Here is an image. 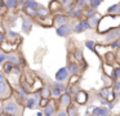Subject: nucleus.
I'll return each instance as SVG.
<instances>
[{"instance_id": "nucleus-1", "label": "nucleus", "mask_w": 120, "mask_h": 116, "mask_svg": "<svg viewBox=\"0 0 120 116\" xmlns=\"http://www.w3.org/2000/svg\"><path fill=\"white\" fill-rule=\"evenodd\" d=\"M3 105H4L3 113L5 116H23L25 110H26V107L23 105H21L13 95H11L7 99H3Z\"/></svg>"}, {"instance_id": "nucleus-2", "label": "nucleus", "mask_w": 120, "mask_h": 116, "mask_svg": "<svg viewBox=\"0 0 120 116\" xmlns=\"http://www.w3.org/2000/svg\"><path fill=\"white\" fill-rule=\"evenodd\" d=\"M117 39H120V25L114 27V28H111L106 34H102L101 44L102 45H110L112 41L117 40Z\"/></svg>"}, {"instance_id": "nucleus-3", "label": "nucleus", "mask_w": 120, "mask_h": 116, "mask_svg": "<svg viewBox=\"0 0 120 116\" xmlns=\"http://www.w3.org/2000/svg\"><path fill=\"white\" fill-rule=\"evenodd\" d=\"M86 30H90V26H89L86 18H80V19H78L76 22H74L72 32L81 34V32H84V31H86Z\"/></svg>"}, {"instance_id": "nucleus-4", "label": "nucleus", "mask_w": 120, "mask_h": 116, "mask_svg": "<svg viewBox=\"0 0 120 116\" xmlns=\"http://www.w3.org/2000/svg\"><path fill=\"white\" fill-rule=\"evenodd\" d=\"M34 22L38 23L39 26L41 27H53L54 26V18H53V14H48V15H44V17H36L34 18Z\"/></svg>"}, {"instance_id": "nucleus-5", "label": "nucleus", "mask_w": 120, "mask_h": 116, "mask_svg": "<svg viewBox=\"0 0 120 116\" xmlns=\"http://www.w3.org/2000/svg\"><path fill=\"white\" fill-rule=\"evenodd\" d=\"M72 103V97L70 94H67L66 92H63L60 97L57 98V105H58V110H66L68 106Z\"/></svg>"}, {"instance_id": "nucleus-6", "label": "nucleus", "mask_w": 120, "mask_h": 116, "mask_svg": "<svg viewBox=\"0 0 120 116\" xmlns=\"http://www.w3.org/2000/svg\"><path fill=\"white\" fill-rule=\"evenodd\" d=\"M56 34L60 37H68L72 34V25L68 22V23H65V25L56 26Z\"/></svg>"}, {"instance_id": "nucleus-7", "label": "nucleus", "mask_w": 120, "mask_h": 116, "mask_svg": "<svg viewBox=\"0 0 120 116\" xmlns=\"http://www.w3.org/2000/svg\"><path fill=\"white\" fill-rule=\"evenodd\" d=\"M35 22L32 18L27 17L25 14H21V30L23 31L25 34H30L32 31V27H34Z\"/></svg>"}, {"instance_id": "nucleus-8", "label": "nucleus", "mask_w": 120, "mask_h": 116, "mask_svg": "<svg viewBox=\"0 0 120 116\" xmlns=\"http://www.w3.org/2000/svg\"><path fill=\"white\" fill-rule=\"evenodd\" d=\"M57 111H58L57 99H54V98L52 99V98H50L49 103L43 108V115H44V116H56Z\"/></svg>"}, {"instance_id": "nucleus-9", "label": "nucleus", "mask_w": 120, "mask_h": 116, "mask_svg": "<svg viewBox=\"0 0 120 116\" xmlns=\"http://www.w3.org/2000/svg\"><path fill=\"white\" fill-rule=\"evenodd\" d=\"M12 95H13V97L16 98V99L18 101L21 105L25 106L26 99H27V97H29V93H26L21 86H19V85H17L16 88H13V94H12Z\"/></svg>"}, {"instance_id": "nucleus-10", "label": "nucleus", "mask_w": 120, "mask_h": 116, "mask_svg": "<svg viewBox=\"0 0 120 116\" xmlns=\"http://www.w3.org/2000/svg\"><path fill=\"white\" fill-rule=\"evenodd\" d=\"M74 102L78 103L79 106H85L86 103H88V99H89V94L85 92V90L80 89L78 93H76L75 95H74Z\"/></svg>"}, {"instance_id": "nucleus-11", "label": "nucleus", "mask_w": 120, "mask_h": 116, "mask_svg": "<svg viewBox=\"0 0 120 116\" xmlns=\"http://www.w3.org/2000/svg\"><path fill=\"white\" fill-rule=\"evenodd\" d=\"M66 68L68 70V74L71 75H80V72L83 71V70L80 68V66H79V63L76 61H72V59H68L67 58V64H66Z\"/></svg>"}, {"instance_id": "nucleus-12", "label": "nucleus", "mask_w": 120, "mask_h": 116, "mask_svg": "<svg viewBox=\"0 0 120 116\" xmlns=\"http://www.w3.org/2000/svg\"><path fill=\"white\" fill-rule=\"evenodd\" d=\"M90 115L93 116H111V110L106 106H97L90 110Z\"/></svg>"}, {"instance_id": "nucleus-13", "label": "nucleus", "mask_w": 120, "mask_h": 116, "mask_svg": "<svg viewBox=\"0 0 120 116\" xmlns=\"http://www.w3.org/2000/svg\"><path fill=\"white\" fill-rule=\"evenodd\" d=\"M110 97H112V101L116 99V94L112 93L111 86H103L101 90H98V98H105V99H110Z\"/></svg>"}, {"instance_id": "nucleus-14", "label": "nucleus", "mask_w": 120, "mask_h": 116, "mask_svg": "<svg viewBox=\"0 0 120 116\" xmlns=\"http://www.w3.org/2000/svg\"><path fill=\"white\" fill-rule=\"evenodd\" d=\"M54 18V26H60V25H65V23L70 22V17H68L66 13H57V14H53Z\"/></svg>"}, {"instance_id": "nucleus-15", "label": "nucleus", "mask_w": 120, "mask_h": 116, "mask_svg": "<svg viewBox=\"0 0 120 116\" xmlns=\"http://www.w3.org/2000/svg\"><path fill=\"white\" fill-rule=\"evenodd\" d=\"M62 8H63V5L61 4L58 0H50L49 5H48V9H49L50 14H57V13H61V12H62Z\"/></svg>"}, {"instance_id": "nucleus-16", "label": "nucleus", "mask_w": 120, "mask_h": 116, "mask_svg": "<svg viewBox=\"0 0 120 116\" xmlns=\"http://www.w3.org/2000/svg\"><path fill=\"white\" fill-rule=\"evenodd\" d=\"M68 77H70V74H68V70L65 67H61L57 72H56V80L57 81H67Z\"/></svg>"}, {"instance_id": "nucleus-17", "label": "nucleus", "mask_w": 120, "mask_h": 116, "mask_svg": "<svg viewBox=\"0 0 120 116\" xmlns=\"http://www.w3.org/2000/svg\"><path fill=\"white\" fill-rule=\"evenodd\" d=\"M25 107L29 108V110L39 108V101H38L32 94H29V97H27V99H26V103H25Z\"/></svg>"}, {"instance_id": "nucleus-18", "label": "nucleus", "mask_w": 120, "mask_h": 116, "mask_svg": "<svg viewBox=\"0 0 120 116\" xmlns=\"http://www.w3.org/2000/svg\"><path fill=\"white\" fill-rule=\"evenodd\" d=\"M19 57H21V54H19L18 52L12 50V52H8V53H7V61L13 63L14 66H16V64H19Z\"/></svg>"}, {"instance_id": "nucleus-19", "label": "nucleus", "mask_w": 120, "mask_h": 116, "mask_svg": "<svg viewBox=\"0 0 120 116\" xmlns=\"http://www.w3.org/2000/svg\"><path fill=\"white\" fill-rule=\"evenodd\" d=\"M66 112H67L68 116H80L79 105H78V103H75V102L72 101V103H71V105L68 106L67 108H66Z\"/></svg>"}, {"instance_id": "nucleus-20", "label": "nucleus", "mask_w": 120, "mask_h": 116, "mask_svg": "<svg viewBox=\"0 0 120 116\" xmlns=\"http://www.w3.org/2000/svg\"><path fill=\"white\" fill-rule=\"evenodd\" d=\"M101 19H102V17L98 14V13H97V14H94V15H92V17H89V18H86V21H88L90 28H97V27H98Z\"/></svg>"}, {"instance_id": "nucleus-21", "label": "nucleus", "mask_w": 120, "mask_h": 116, "mask_svg": "<svg viewBox=\"0 0 120 116\" xmlns=\"http://www.w3.org/2000/svg\"><path fill=\"white\" fill-rule=\"evenodd\" d=\"M7 41H9V43H17L18 41V39H19V34L18 32H16V31H13V30H11V28H8V31H7Z\"/></svg>"}, {"instance_id": "nucleus-22", "label": "nucleus", "mask_w": 120, "mask_h": 116, "mask_svg": "<svg viewBox=\"0 0 120 116\" xmlns=\"http://www.w3.org/2000/svg\"><path fill=\"white\" fill-rule=\"evenodd\" d=\"M67 15H68L70 18H75V19L84 18V17H83V9H80V8H76V7H74L72 9H71L70 12L67 13Z\"/></svg>"}, {"instance_id": "nucleus-23", "label": "nucleus", "mask_w": 120, "mask_h": 116, "mask_svg": "<svg viewBox=\"0 0 120 116\" xmlns=\"http://www.w3.org/2000/svg\"><path fill=\"white\" fill-rule=\"evenodd\" d=\"M18 85H19V86H21L26 93H29V94H31V93H32V85L30 84L27 80H25V79L19 80V81H18Z\"/></svg>"}, {"instance_id": "nucleus-24", "label": "nucleus", "mask_w": 120, "mask_h": 116, "mask_svg": "<svg viewBox=\"0 0 120 116\" xmlns=\"http://www.w3.org/2000/svg\"><path fill=\"white\" fill-rule=\"evenodd\" d=\"M13 67H14V64H13V63H11V62L5 61L3 64H1V71H3L4 74L7 75V77H8L9 75L12 74V70H13Z\"/></svg>"}, {"instance_id": "nucleus-25", "label": "nucleus", "mask_w": 120, "mask_h": 116, "mask_svg": "<svg viewBox=\"0 0 120 116\" xmlns=\"http://www.w3.org/2000/svg\"><path fill=\"white\" fill-rule=\"evenodd\" d=\"M35 14H36V17H44V15H48V14H50V13H49L48 7L39 5V8H38V9H35ZM36 17H35V18H36Z\"/></svg>"}, {"instance_id": "nucleus-26", "label": "nucleus", "mask_w": 120, "mask_h": 116, "mask_svg": "<svg viewBox=\"0 0 120 116\" xmlns=\"http://www.w3.org/2000/svg\"><path fill=\"white\" fill-rule=\"evenodd\" d=\"M97 8H92V7H88V8H85V9H83V17L84 18H89V17H92V15H94V14H97Z\"/></svg>"}, {"instance_id": "nucleus-27", "label": "nucleus", "mask_w": 120, "mask_h": 116, "mask_svg": "<svg viewBox=\"0 0 120 116\" xmlns=\"http://www.w3.org/2000/svg\"><path fill=\"white\" fill-rule=\"evenodd\" d=\"M50 86H56V88H58V89H61L62 92H65V90L67 89V86H68V82L67 81H57V80H54V81L50 84Z\"/></svg>"}, {"instance_id": "nucleus-28", "label": "nucleus", "mask_w": 120, "mask_h": 116, "mask_svg": "<svg viewBox=\"0 0 120 116\" xmlns=\"http://www.w3.org/2000/svg\"><path fill=\"white\" fill-rule=\"evenodd\" d=\"M75 7L80 8V9H85V8L90 7V0H75Z\"/></svg>"}, {"instance_id": "nucleus-29", "label": "nucleus", "mask_w": 120, "mask_h": 116, "mask_svg": "<svg viewBox=\"0 0 120 116\" xmlns=\"http://www.w3.org/2000/svg\"><path fill=\"white\" fill-rule=\"evenodd\" d=\"M39 5H40V3L36 1V0H26V1H25V7L30 8V9H34V10L38 9Z\"/></svg>"}, {"instance_id": "nucleus-30", "label": "nucleus", "mask_w": 120, "mask_h": 116, "mask_svg": "<svg viewBox=\"0 0 120 116\" xmlns=\"http://www.w3.org/2000/svg\"><path fill=\"white\" fill-rule=\"evenodd\" d=\"M39 90H40V94H41V98H52V95H50V86H41Z\"/></svg>"}, {"instance_id": "nucleus-31", "label": "nucleus", "mask_w": 120, "mask_h": 116, "mask_svg": "<svg viewBox=\"0 0 120 116\" xmlns=\"http://www.w3.org/2000/svg\"><path fill=\"white\" fill-rule=\"evenodd\" d=\"M105 58H106V63L112 64V66H114V62H115V59H116L114 52L111 50V52H109V53H106V54H105Z\"/></svg>"}, {"instance_id": "nucleus-32", "label": "nucleus", "mask_w": 120, "mask_h": 116, "mask_svg": "<svg viewBox=\"0 0 120 116\" xmlns=\"http://www.w3.org/2000/svg\"><path fill=\"white\" fill-rule=\"evenodd\" d=\"M4 3H5L7 8L12 12H14L17 9V0H4Z\"/></svg>"}, {"instance_id": "nucleus-33", "label": "nucleus", "mask_w": 120, "mask_h": 116, "mask_svg": "<svg viewBox=\"0 0 120 116\" xmlns=\"http://www.w3.org/2000/svg\"><path fill=\"white\" fill-rule=\"evenodd\" d=\"M62 93H63V92H62L61 89H58V88L50 86V95H52V98H54V99H57V98L60 97Z\"/></svg>"}, {"instance_id": "nucleus-34", "label": "nucleus", "mask_w": 120, "mask_h": 116, "mask_svg": "<svg viewBox=\"0 0 120 116\" xmlns=\"http://www.w3.org/2000/svg\"><path fill=\"white\" fill-rule=\"evenodd\" d=\"M84 45H85L86 49H89V50H92V52H94V53H96V43H94L93 40H85Z\"/></svg>"}, {"instance_id": "nucleus-35", "label": "nucleus", "mask_w": 120, "mask_h": 116, "mask_svg": "<svg viewBox=\"0 0 120 116\" xmlns=\"http://www.w3.org/2000/svg\"><path fill=\"white\" fill-rule=\"evenodd\" d=\"M117 5H119V3L110 5V7L106 9V13H107V14H110V15H115V13H116V9H117ZM115 17H116V15H115Z\"/></svg>"}, {"instance_id": "nucleus-36", "label": "nucleus", "mask_w": 120, "mask_h": 116, "mask_svg": "<svg viewBox=\"0 0 120 116\" xmlns=\"http://www.w3.org/2000/svg\"><path fill=\"white\" fill-rule=\"evenodd\" d=\"M8 12H9V9L7 8L4 0H0V15H5Z\"/></svg>"}, {"instance_id": "nucleus-37", "label": "nucleus", "mask_w": 120, "mask_h": 116, "mask_svg": "<svg viewBox=\"0 0 120 116\" xmlns=\"http://www.w3.org/2000/svg\"><path fill=\"white\" fill-rule=\"evenodd\" d=\"M111 79L114 80H117V79H120V67H115L114 68V71H112V75H111Z\"/></svg>"}, {"instance_id": "nucleus-38", "label": "nucleus", "mask_w": 120, "mask_h": 116, "mask_svg": "<svg viewBox=\"0 0 120 116\" xmlns=\"http://www.w3.org/2000/svg\"><path fill=\"white\" fill-rule=\"evenodd\" d=\"M110 46H111L112 52H115V50H117V49H120V39H117V40L112 41V43L110 44Z\"/></svg>"}, {"instance_id": "nucleus-39", "label": "nucleus", "mask_w": 120, "mask_h": 116, "mask_svg": "<svg viewBox=\"0 0 120 116\" xmlns=\"http://www.w3.org/2000/svg\"><path fill=\"white\" fill-rule=\"evenodd\" d=\"M49 101H50V98H41V99L39 101V108H44L45 106L49 103Z\"/></svg>"}, {"instance_id": "nucleus-40", "label": "nucleus", "mask_w": 120, "mask_h": 116, "mask_svg": "<svg viewBox=\"0 0 120 116\" xmlns=\"http://www.w3.org/2000/svg\"><path fill=\"white\" fill-rule=\"evenodd\" d=\"M7 61V52H4L3 49H0V66Z\"/></svg>"}, {"instance_id": "nucleus-41", "label": "nucleus", "mask_w": 120, "mask_h": 116, "mask_svg": "<svg viewBox=\"0 0 120 116\" xmlns=\"http://www.w3.org/2000/svg\"><path fill=\"white\" fill-rule=\"evenodd\" d=\"M105 0H90V7L92 8H98Z\"/></svg>"}, {"instance_id": "nucleus-42", "label": "nucleus", "mask_w": 120, "mask_h": 116, "mask_svg": "<svg viewBox=\"0 0 120 116\" xmlns=\"http://www.w3.org/2000/svg\"><path fill=\"white\" fill-rule=\"evenodd\" d=\"M5 81H8V77H7V75L0 70V84H1V82H5Z\"/></svg>"}, {"instance_id": "nucleus-43", "label": "nucleus", "mask_w": 120, "mask_h": 116, "mask_svg": "<svg viewBox=\"0 0 120 116\" xmlns=\"http://www.w3.org/2000/svg\"><path fill=\"white\" fill-rule=\"evenodd\" d=\"M7 40V35H5V32L4 31H0V45L4 43V41Z\"/></svg>"}, {"instance_id": "nucleus-44", "label": "nucleus", "mask_w": 120, "mask_h": 116, "mask_svg": "<svg viewBox=\"0 0 120 116\" xmlns=\"http://www.w3.org/2000/svg\"><path fill=\"white\" fill-rule=\"evenodd\" d=\"M56 116H68L67 112H66V110H58L57 113H56Z\"/></svg>"}, {"instance_id": "nucleus-45", "label": "nucleus", "mask_w": 120, "mask_h": 116, "mask_svg": "<svg viewBox=\"0 0 120 116\" xmlns=\"http://www.w3.org/2000/svg\"><path fill=\"white\" fill-rule=\"evenodd\" d=\"M115 15H116V17H120V3H119V5H117V9H116Z\"/></svg>"}, {"instance_id": "nucleus-46", "label": "nucleus", "mask_w": 120, "mask_h": 116, "mask_svg": "<svg viewBox=\"0 0 120 116\" xmlns=\"http://www.w3.org/2000/svg\"><path fill=\"white\" fill-rule=\"evenodd\" d=\"M3 110H4V105H3V101L0 99V113H3Z\"/></svg>"}, {"instance_id": "nucleus-47", "label": "nucleus", "mask_w": 120, "mask_h": 116, "mask_svg": "<svg viewBox=\"0 0 120 116\" xmlns=\"http://www.w3.org/2000/svg\"><path fill=\"white\" fill-rule=\"evenodd\" d=\"M58 1H60L61 4H62V5H65L66 3H68V1H70V0H58Z\"/></svg>"}, {"instance_id": "nucleus-48", "label": "nucleus", "mask_w": 120, "mask_h": 116, "mask_svg": "<svg viewBox=\"0 0 120 116\" xmlns=\"http://www.w3.org/2000/svg\"><path fill=\"white\" fill-rule=\"evenodd\" d=\"M36 116H44V115H43V111H38V112H36Z\"/></svg>"}, {"instance_id": "nucleus-49", "label": "nucleus", "mask_w": 120, "mask_h": 116, "mask_svg": "<svg viewBox=\"0 0 120 116\" xmlns=\"http://www.w3.org/2000/svg\"><path fill=\"white\" fill-rule=\"evenodd\" d=\"M117 98L120 99V90H119V93H117Z\"/></svg>"}, {"instance_id": "nucleus-50", "label": "nucleus", "mask_w": 120, "mask_h": 116, "mask_svg": "<svg viewBox=\"0 0 120 116\" xmlns=\"http://www.w3.org/2000/svg\"><path fill=\"white\" fill-rule=\"evenodd\" d=\"M0 116H5V115H4V113H0Z\"/></svg>"}, {"instance_id": "nucleus-51", "label": "nucleus", "mask_w": 120, "mask_h": 116, "mask_svg": "<svg viewBox=\"0 0 120 116\" xmlns=\"http://www.w3.org/2000/svg\"><path fill=\"white\" fill-rule=\"evenodd\" d=\"M89 116H93V115H89Z\"/></svg>"}, {"instance_id": "nucleus-52", "label": "nucleus", "mask_w": 120, "mask_h": 116, "mask_svg": "<svg viewBox=\"0 0 120 116\" xmlns=\"http://www.w3.org/2000/svg\"><path fill=\"white\" fill-rule=\"evenodd\" d=\"M116 116H120V115H116Z\"/></svg>"}, {"instance_id": "nucleus-53", "label": "nucleus", "mask_w": 120, "mask_h": 116, "mask_svg": "<svg viewBox=\"0 0 120 116\" xmlns=\"http://www.w3.org/2000/svg\"><path fill=\"white\" fill-rule=\"evenodd\" d=\"M0 23H1V22H0Z\"/></svg>"}]
</instances>
